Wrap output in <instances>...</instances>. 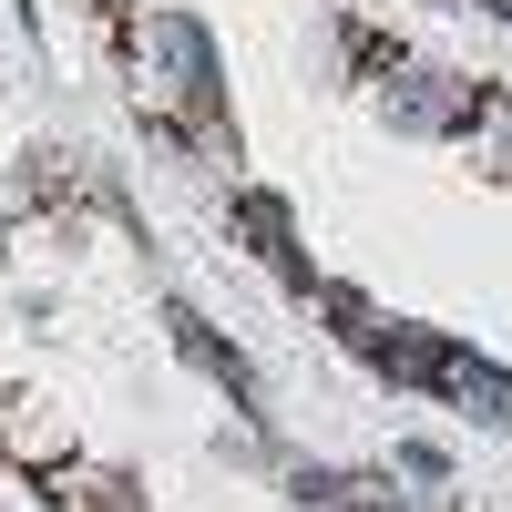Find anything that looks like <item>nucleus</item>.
Instances as JSON below:
<instances>
[{"label":"nucleus","instance_id":"f03ea898","mask_svg":"<svg viewBox=\"0 0 512 512\" xmlns=\"http://www.w3.org/2000/svg\"><path fill=\"white\" fill-rule=\"evenodd\" d=\"M431 379H441L451 400H472V420H502V431H512V379H492L482 359H461V349H441V359H431Z\"/></svg>","mask_w":512,"mask_h":512},{"label":"nucleus","instance_id":"7ed1b4c3","mask_svg":"<svg viewBox=\"0 0 512 512\" xmlns=\"http://www.w3.org/2000/svg\"><path fill=\"white\" fill-rule=\"evenodd\" d=\"M390 113H400V123H461L472 103H461V93H431V82H420V93H390Z\"/></svg>","mask_w":512,"mask_h":512},{"label":"nucleus","instance_id":"f257e3e1","mask_svg":"<svg viewBox=\"0 0 512 512\" xmlns=\"http://www.w3.org/2000/svg\"><path fill=\"white\" fill-rule=\"evenodd\" d=\"M154 62H175V103L185 113H216V52H205V31L175 11V21H154Z\"/></svg>","mask_w":512,"mask_h":512}]
</instances>
